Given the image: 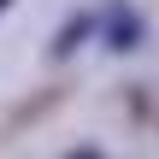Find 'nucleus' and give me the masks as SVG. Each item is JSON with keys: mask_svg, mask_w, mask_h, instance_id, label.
<instances>
[{"mask_svg": "<svg viewBox=\"0 0 159 159\" xmlns=\"http://www.w3.org/2000/svg\"><path fill=\"white\" fill-rule=\"evenodd\" d=\"M71 159H100V153H71Z\"/></svg>", "mask_w": 159, "mask_h": 159, "instance_id": "obj_1", "label": "nucleus"}]
</instances>
